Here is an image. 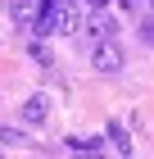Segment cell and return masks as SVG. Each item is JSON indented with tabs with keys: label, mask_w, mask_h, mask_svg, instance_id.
Listing matches in <instances>:
<instances>
[{
	"label": "cell",
	"mask_w": 154,
	"mask_h": 159,
	"mask_svg": "<svg viewBox=\"0 0 154 159\" xmlns=\"http://www.w3.org/2000/svg\"><path fill=\"white\" fill-rule=\"evenodd\" d=\"M0 141H5V146H23L27 136L18 132V127H0Z\"/></svg>",
	"instance_id": "52a82bcc"
},
{
	"label": "cell",
	"mask_w": 154,
	"mask_h": 159,
	"mask_svg": "<svg viewBox=\"0 0 154 159\" xmlns=\"http://www.w3.org/2000/svg\"><path fill=\"white\" fill-rule=\"evenodd\" d=\"M50 118V100L46 96H27L23 100V123H46Z\"/></svg>",
	"instance_id": "277c9868"
},
{
	"label": "cell",
	"mask_w": 154,
	"mask_h": 159,
	"mask_svg": "<svg viewBox=\"0 0 154 159\" xmlns=\"http://www.w3.org/2000/svg\"><path fill=\"white\" fill-rule=\"evenodd\" d=\"M150 9H154V0H150Z\"/></svg>",
	"instance_id": "8fae6325"
},
{
	"label": "cell",
	"mask_w": 154,
	"mask_h": 159,
	"mask_svg": "<svg viewBox=\"0 0 154 159\" xmlns=\"http://www.w3.org/2000/svg\"><path fill=\"white\" fill-rule=\"evenodd\" d=\"M86 32H91L95 41H104V37H113V32H118V23H113L104 9H91V14H86Z\"/></svg>",
	"instance_id": "3957f363"
},
{
	"label": "cell",
	"mask_w": 154,
	"mask_h": 159,
	"mask_svg": "<svg viewBox=\"0 0 154 159\" xmlns=\"http://www.w3.org/2000/svg\"><path fill=\"white\" fill-rule=\"evenodd\" d=\"M41 5H46V0H14V5H9V14H14V27L32 32V27H36V18H41Z\"/></svg>",
	"instance_id": "7a4b0ae2"
},
{
	"label": "cell",
	"mask_w": 154,
	"mask_h": 159,
	"mask_svg": "<svg viewBox=\"0 0 154 159\" xmlns=\"http://www.w3.org/2000/svg\"><path fill=\"white\" fill-rule=\"evenodd\" d=\"M100 146H104L100 136H68V150H82V155H95Z\"/></svg>",
	"instance_id": "8992f818"
},
{
	"label": "cell",
	"mask_w": 154,
	"mask_h": 159,
	"mask_svg": "<svg viewBox=\"0 0 154 159\" xmlns=\"http://www.w3.org/2000/svg\"><path fill=\"white\" fill-rule=\"evenodd\" d=\"M122 46L113 37H104V41H95V50H91V68H100V73H118L122 68Z\"/></svg>",
	"instance_id": "6da1fadb"
},
{
	"label": "cell",
	"mask_w": 154,
	"mask_h": 159,
	"mask_svg": "<svg viewBox=\"0 0 154 159\" xmlns=\"http://www.w3.org/2000/svg\"><path fill=\"white\" fill-rule=\"evenodd\" d=\"M86 5H91V9H104V5H109V0H86Z\"/></svg>",
	"instance_id": "9c48e42d"
},
{
	"label": "cell",
	"mask_w": 154,
	"mask_h": 159,
	"mask_svg": "<svg viewBox=\"0 0 154 159\" xmlns=\"http://www.w3.org/2000/svg\"><path fill=\"white\" fill-rule=\"evenodd\" d=\"M122 5H127V9H131V5H136V0H122Z\"/></svg>",
	"instance_id": "30bf717a"
},
{
	"label": "cell",
	"mask_w": 154,
	"mask_h": 159,
	"mask_svg": "<svg viewBox=\"0 0 154 159\" xmlns=\"http://www.w3.org/2000/svg\"><path fill=\"white\" fill-rule=\"evenodd\" d=\"M109 141H113L118 155H131V141H127V132H122V123H109Z\"/></svg>",
	"instance_id": "5b68a950"
},
{
	"label": "cell",
	"mask_w": 154,
	"mask_h": 159,
	"mask_svg": "<svg viewBox=\"0 0 154 159\" xmlns=\"http://www.w3.org/2000/svg\"><path fill=\"white\" fill-rule=\"evenodd\" d=\"M141 37H145V46H154V18H150V23L141 27Z\"/></svg>",
	"instance_id": "ba28073f"
}]
</instances>
